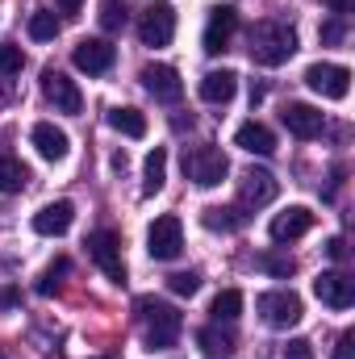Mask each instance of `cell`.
Instances as JSON below:
<instances>
[{"mask_svg":"<svg viewBox=\"0 0 355 359\" xmlns=\"http://www.w3.org/2000/svg\"><path fill=\"white\" fill-rule=\"evenodd\" d=\"M134 313H138V322L147 326V347H151V351L176 347L180 326H184V318H180L176 305H168V301H159V297H138V301H134Z\"/></svg>","mask_w":355,"mask_h":359,"instance_id":"cell-1","label":"cell"},{"mask_svg":"<svg viewBox=\"0 0 355 359\" xmlns=\"http://www.w3.org/2000/svg\"><path fill=\"white\" fill-rule=\"evenodd\" d=\"M247 42H251L247 50H251V59L260 67H280V63H288L297 55V34L284 21H260Z\"/></svg>","mask_w":355,"mask_h":359,"instance_id":"cell-2","label":"cell"},{"mask_svg":"<svg viewBox=\"0 0 355 359\" xmlns=\"http://www.w3.org/2000/svg\"><path fill=\"white\" fill-rule=\"evenodd\" d=\"M255 309H260V318H264L267 326H276V330L297 326V322H301V313H305V305H301V297H297L293 288H272V292H260Z\"/></svg>","mask_w":355,"mask_h":359,"instance_id":"cell-3","label":"cell"},{"mask_svg":"<svg viewBox=\"0 0 355 359\" xmlns=\"http://www.w3.org/2000/svg\"><path fill=\"white\" fill-rule=\"evenodd\" d=\"M230 172V163H226V155L217 151V147H192V151H184V176L192 180V184H201V188H213V184H222Z\"/></svg>","mask_w":355,"mask_h":359,"instance_id":"cell-4","label":"cell"},{"mask_svg":"<svg viewBox=\"0 0 355 359\" xmlns=\"http://www.w3.org/2000/svg\"><path fill=\"white\" fill-rule=\"evenodd\" d=\"M147 251H151V259H176L180 251H184V226H180L176 213H163V217H155L151 222V230H147Z\"/></svg>","mask_w":355,"mask_h":359,"instance_id":"cell-5","label":"cell"},{"mask_svg":"<svg viewBox=\"0 0 355 359\" xmlns=\"http://www.w3.org/2000/svg\"><path fill=\"white\" fill-rule=\"evenodd\" d=\"M305 84L318 96H326V100H343L351 92V72L343 63H309L305 67Z\"/></svg>","mask_w":355,"mask_h":359,"instance_id":"cell-6","label":"cell"},{"mask_svg":"<svg viewBox=\"0 0 355 359\" xmlns=\"http://www.w3.org/2000/svg\"><path fill=\"white\" fill-rule=\"evenodd\" d=\"M88 255L96 259V268L105 271L113 284L126 280V264H121V238L113 230H92L88 234Z\"/></svg>","mask_w":355,"mask_h":359,"instance_id":"cell-7","label":"cell"},{"mask_svg":"<svg viewBox=\"0 0 355 359\" xmlns=\"http://www.w3.org/2000/svg\"><path fill=\"white\" fill-rule=\"evenodd\" d=\"M138 38L142 46H168L176 38V8L172 4H151L142 17H138Z\"/></svg>","mask_w":355,"mask_h":359,"instance_id":"cell-8","label":"cell"},{"mask_svg":"<svg viewBox=\"0 0 355 359\" xmlns=\"http://www.w3.org/2000/svg\"><path fill=\"white\" fill-rule=\"evenodd\" d=\"M42 96L55 104V113H80V109H84V96L76 88V80H67V76L55 72V67L42 72Z\"/></svg>","mask_w":355,"mask_h":359,"instance_id":"cell-9","label":"cell"},{"mask_svg":"<svg viewBox=\"0 0 355 359\" xmlns=\"http://www.w3.org/2000/svg\"><path fill=\"white\" fill-rule=\"evenodd\" d=\"M276 192H280V184L264 168H251V172H243V180H239V205L243 209H264V205L276 201Z\"/></svg>","mask_w":355,"mask_h":359,"instance_id":"cell-10","label":"cell"},{"mask_svg":"<svg viewBox=\"0 0 355 359\" xmlns=\"http://www.w3.org/2000/svg\"><path fill=\"white\" fill-rule=\"evenodd\" d=\"M138 80H142V88L151 92L155 100H163V104H176L180 96H184V84H180L176 67H168V63H147Z\"/></svg>","mask_w":355,"mask_h":359,"instance_id":"cell-11","label":"cell"},{"mask_svg":"<svg viewBox=\"0 0 355 359\" xmlns=\"http://www.w3.org/2000/svg\"><path fill=\"white\" fill-rule=\"evenodd\" d=\"M113 59H117V50H113L105 38H80L76 50H72V63H76L80 72H88V76H105V72L113 67Z\"/></svg>","mask_w":355,"mask_h":359,"instance_id":"cell-12","label":"cell"},{"mask_svg":"<svg viewBox=\"0 0 355 359\" xmlns=\"http://www.w3.org/2000/svg\"><path fill=\"white\" fill-rule=\"evenodd\" d=\"M314 297L330 309H351L355 305V284L343 276V271H322L314 280Z\"/></svg>","mask_w":355,"mask_h":359,"instance_id":"cell-13","label":"cell"},{"mask_svg":"<svg viewBox=\"0 0 355 359\" xmlns=\"http://www.w3.org/2000/svg\"><path fill=\"white\" fill-rule=\"evenodd\" d=\"M29 142H34V151H38L46 163H63L67 151H72V138H67L59 126H51V121H38V126L29 130Z\"/></svg>","mask_w":355,"mask_h":359,"instance_id":"cell-14","label":"cell"},{"mask_svg":"<svg viewBox=\"0 0 355 359\" xmlns=\"http://www.w3.org/2000/svg\"><path fill=\"white\" fill-rule=\"evenodd\" d=\"M72 222H76V205H72V201H51V205H42V209L34 213V230H38L42 238L67 234Z\"/></svg>","mask_w":355,"mask_h":359,"instance_id":"cell-15","label":"cell"},{"mask_svg":"<svg viewBox=\"0 0 355 359\" xmlns=\"http://www.w3.org/2000/svg\"><path fill=\"white\" fill-rule=\"evenodd\" d=\"M234 29H239V13H234L230 4L213 8V13H209V25H205V50H209V55H222V50L230 46Z\"/></svg>","mask_w":355,"mask_h":359,"instance_id":"cell-16","label":"cell"},{"mask_svg":"<svg viewBox=\"0 0 355 359\" xmlns=\"http://www.w3.org/2000/svg\"><path fill=\"white\" fill-rule=\"evenodd\" d=\"M309 226H314V213H309L305 205H288L284 213H276V217H272L267 234H272L276 243H293V238L309 234Z\"/></svg>","mask_w":355,"mask_h":359,"instance_id":"cell-17","label":"cell"},{"mask_svg":"<svg viewBox=\"0 0 355 359\" xmlns=\"http://www.w3.org/2000/svg\"><path fill=\"white\" fill-rule=\"evenodd\" d=\"M280 121H284V130H288L293 138H318V134H322V113H318L314 104H301V100H293V104L280 113Z\"/></svg>","mask_w":355,"mask_h":359,"instance_id":"cell-18","label":"cell"},{"mask_svg":"<svg viewBox=\"0 0 355 359\" xmlns=\"http://www.w3.org/2000/svg\"><path fill=\"white\" fill-rule=\"evenodd\" d=\"M234 147H243L247 155H272L276 151V134L267 130L264 121H243L234 130Z\"/></svg>","mask_w":355,"mask_h":359,"instance_id":"cell-19","label":"cell"},{"mask_svg":"<svg viewBox=\"0 0 355 359\" xmlns=\"http://www.w3.org/2000/svg\"><path fill=\"white\" fill-rule=\"evenodd\" d=\"M234 92H239V76L234 72H205V80H201V100H209V104H230L234 100Z\"/></svg>","mask_w":355,"mask_h":359,"instance_id":"cell-20","label":"cell"},{"mask_svg":"<svg viewBox=\"0 0 355 359\" xmlns=\"http://www.w3.org/2000/svg\"><path fill=\"white\" fill-rule=\"evenodd\" d=\"M163 184H168V151H163V147H155V151L147 155V163H142V192H147V196H155Z\"/></svg>","mask_w":355,"mask_h":359,"instance_id":"cell-21","label":"cell"},{"mask_svg":"<svg viewBox=\"0 0 355 359\" xmlns=\"http://www.w3.org/2000/svg\"><path fill=\"white\" fill-rule=\"evenodd\" d=\"M109 126H113L117 134H126V138H142V134H147V117H142L138 109H130V104L109 109Z\"/></svg>","mask_w":355,"mask_h":359,"instance_id":"cell-22","label":"cell"},{"mask_svg":"<svg viewBox=\"0 0 355 359\" xmlns=\"http://www.w3.org/2000/svg\"><path fill=\"white\" fill-rule=\"evenodd\" d=\"M209 313H213L217 322H234V318L243 313V292H239V288L217 292V297H213V305H209Z\"/></svg>","mask_w":355,"mask_h":359,"instance_id":"cell-23","label":"cell"},{"mask_svg":"<svg viewBox=\"0 0 355 359\" xmlns=\"http://www.w3.org/2000/svg\"><path fill=\"white\" fill-rule=\"evenodd\" d=\"M25 184H29V172L13 155H0V192H21Z\"/></svg>","mask_w":355,"mask_h":359,"instance_id":"cell-24","label":"cell"},{"mask_svg":"<svg viewBox=\"0 0 355 359\" xmlns=\"http://www.w3.org/2000/svg\"><path fill=\"white\" fill-rule=\"evenodd\" d=\"M201 222H205L209 230H239V226H243V213H239V209H217V205H209V209H201Z\"/></svg>","mask_w":355,"mask_h":359,"instance_id":"cell-25","label":"cell"},{"mask_svg":"<svg viewBox=\"0 0 355 359\" xmlns=\"http://www.w3.org/2000/svg\"><path fill=\"white\" fill-rule=\"evenodd\" d=\"M29 38H34V42H55V38H59V17L46 13V8L34 13V17H29Z\"/></svg>","mask_w":355,"mask_h":359,"instance_id":"cell-26","label":"cell"},{"mask_svg":"<svg viewBox=\"0 0 355 359\" xmlns=\"http://www.w3.org/2000/svg\"><path fill=\"white\" fill-rule=\"evenodd\" d=\"M196 343H201V351H209V355H226V351L234 347V339L222 334V330H213V326H205V330L196 334Z\"/></svg>","mask_w":355,"mask_h":359,"instance_id":"cell-27","label":"cell"},{"mask_svg":"<svg viewBox=\"0 0 355 359\" xmlns=\"http://www.w3.org/2000/svg\"><path fill=\"white\" fill-rule=\"evenodd\" d=\"M67 271H72V264H67V259H55L51 268L42 271V280H38V292H42V297L59 292V276H67Z\"/></svg>","mask_w":355,"mask_h":359,"instance_id":"cell-28","label":"cell"},{"mask_svg":"<svg viewBox=\"0 0 355 359\" xmlns=\"http://www.w3.org/2000/svg\"><path fill=\"white\" fill-rule=\"evenodd\" d=\"M25 67V55H21V46H13V42H0V76H17Z\"/></svg>","mask_w":355,"mask_h":359,"instance_id":"cell-29","label":"cell"},{"mask_svg":"<svg viewBox=\"0 0 355 359\" xmlns=\"http://www.w3.org/2000/svg\"><path fill=\"white\" fill-rule=\"evenodd\" d=\"M168 288H172L176 297H192V292L201 288V276H196V271H172V276H168Z\"/></svg>","mask_w":355,"mask_h":359,"instance_id":"cell-30","label":"cell"},{"mask_svg":"<svg viewBox=\"0 0 355 359\" xmlns=\"http://www.w3.org/2000/svg\"><path fill=\"white\" fill-rule=\"evenodd\" d=\"M260 268H264L267 276H280V280H288V276L297 271V264H293L288 255H260Z\"/></svg>","mask_w":355,"mask_h":359,"instance_id":"cell-31","label":"cell"},{"mask_svg":"<svg viewBox=\"0 0 355 359\" xmlns=\"http://www.w3.org/2000/svg\"><path fill=\"white\" fill-rule=\"evenodd\" d=\"M284 359H314V347H309L305 339H293V343L284 347Z\"/></svg>","mask_w":355,"mask_h":359,"instance_id":"cell-32","label":"cell"},{"mask_svg":"<svg viewBox=\"0 0 355 359\" xmlns=\"http://www.w3.org/2000/svg\"><path fill=\"white\" fill-rule=\"evenodd\" d=\"M335 359H355V334H339V343H335Z\"/></svg>","mask_w":355,"mask_h":359,"instance_id":"cell-33","label":"cell"},{"mask_svg":"<svg viewBox=\"0 0 355 359\" xmlns=\"http://www.w3.org/2000/svg\"><path fill=\"white\" fill-rule=\"evenodd\" d=\"M343 38V21H326L322 25V42H339Z\"/></svg>","mask_w":355,"mask_h":359,"instance_id":"cell-34","label":"cell"},{"mask_svg":"<svg viewBox=\"0 0 355 359\" xmlns=\"http://www.w3.org/2000/svg\"><path fill=\"white\" fill-rule=\"evenodd\" d=\"M326 255H330V259H343V255H347V243H343V238H330V243H326Z\"/></svg>","mask_w":355,"mask_h":359,"instance_id":"cell-35","label":"cell"},{"mask_svg":"<svg viewBox=\"0 0 355 359\" xmlns=\"http://www.w3.org/2000/svg\"><path fill=\"white\" fill-rule=\"evenodd\" d=\"M59 4V13H67V17H76L80 8H84V0H55Z\"/></svg>","mask_w":355,"mask_h":359,"instance_id":"cell-36","label":"cell"},{"mask_svg":"<svg viewBox=\"0 0 355 359\" xmlns=\"http://www.w3.org/2000/svg\"><path fill=\"white\" fill-rule=\"evenodd\" d=\"M330 4H335V8H339V13H347V8H351L355 0H330Z\"/></svg>","mask_w":355,"mask_h":359,"instance_id":"cell-37","label":"cell"},{"mask_svg":"<svg viewBox=\"0 0 355 359\" xmlns=\"http://www.w3.org/2000/svg\"><path fill=\"white\" fill-rule=\"evenodd\" d=\"M0 359H4V355H0Z\"/></svg>","mask_w":355,"mask_h":359,"instance_id":"cell-38","label":"cell"}]
</instances>
